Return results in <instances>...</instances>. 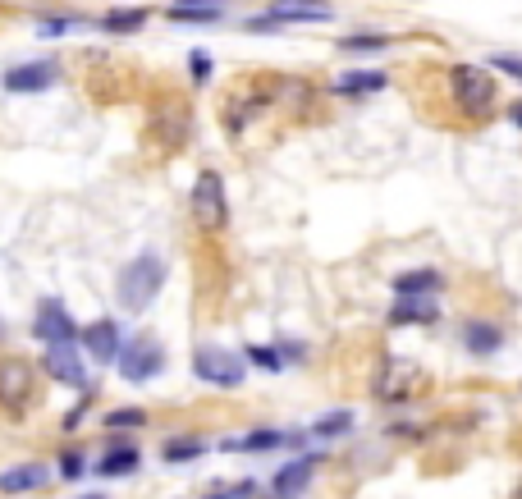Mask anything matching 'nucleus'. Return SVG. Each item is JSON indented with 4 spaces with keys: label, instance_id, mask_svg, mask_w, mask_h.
Here are the masks:
<instances>
[{
    "label": "nucleus",
    "instance_id": "36",
    "mask_svg": "<svg viewBox=\"0 0 522 499\" xmlns=\"http://www.w3.org/2000/svg\"><path fill=\"white\" fill-rule=\"evenodd\" d=\"M0 335H5V326H0Z\"/></svg>",
    "mask_w": 522,
    "mask_h": 499
},
{
    "label": "nucleus",
    "instance_id": "7",
    "mask_svg": "<svg viewBox=\"0 0 522 499\" xmlns=\"http://www.w3.org/2000/svg\"><path fill=\"white\" fill-rule=\"evenodd\" d=\"M33 330H37V339H42L46 348H78V326H74V316L65 312V303H55V298H46V303L37 307Z\"/></svg>",
    "mask_w": 522,
    "mask_h": 499
},
{
    "label": "nucleus",
    "instance_id": "18",
    "mask_svg": "<svg viewBox=\"0 0 522 499\" xmlns=\"http://www.w3.org/2000/svg\"><path fill=\"white\" fill-rule=\"evenodd\" d=\"M440 284H445V275L426 266V271H403L399 280H394V293H399V298H431Z\"/></svg>",
    "mask_w": 522,
    "mask_h": 499
},
{
    "label": "nucleus",
    "instance_id": "9",
    "mask_svg": "<svg viewBox=\"0 0 522 499\" xmlns=\"http://www.w3.org/2000/svg\"><path fill=\"white\" fill-rule=\"evenodd\" d=\"M266 19L271 23H326V19H335V5L330 0H271Z\"/></svg>",
    "mask_w": 522,
    "mask_h": 499
},
{
    "label": "nucleus",
    "instance_id": "27",
    "mask_svg": "<svg viewBox=\"0 0 522 499\" xmlns=\"http://www.w3.org/2000/svg\"><path fill=\"white\" fill-rule=\"evenodd\" d=\"M170 19H174V23H184V19H188V23H216L220 14H216V10H193V5H174Z\"/></svg>",
    "mask_w": 522,
    "mask_h": 499
},
{
    "label": "nucleus",
    "instance_id": "4",
    "mask_svg": "<svg viewBox=\"0 0 522 499\" xmlns=\"http://www.w3.org/2000/svg\"><path fill=\"white\" fill-rule=\"evenodd\" d=\"M193 371L207 385H225V390H239L243 380H248V367H243V358L239 353H229V348H220V344H202L193 353Z\"/></svg>",
    "mask_w": 522,
    "mask_h": 499
},
{
    "label": "nucleus",
    "instance_id": "10",
    "mask_svg": "<svg viewBox=\"0 0 522 499\" xmlns=\"http://www.w3.org/2000/svg\"><path fill=\"white\" fill-rule=\"evenodd\" d=\"M78 344L92 353L97 362H120V326L110 321V316H101V321H92L87 330H78Z\"/></svg>",
    "mask_w": 522,
    "mask_h": 499
},
{
    "label": "nucleus",
    "instance_id": "2",
    "mask_svg": "<svg viewBox=\"0 0 522 499\" xmlns=\"http://www.w3.org/2000/svg\"><path fill=\"white\" fill-rule=\"evenodd\" d=\"M161 284H165V261L156 257V252H138L120 271V303L129 307V312H142V307L161 293Z\"/></svg>",
    "mask_w": 522,
    "mask_h": 499
},
{
    "label": "nucleus",
    "instance_id": "16",
    "mask_svg": "<svg viewBox=\"0 0 522 499\" xmlns=\"http://www.w3.org/2000/svg\"><path fill=\"white\" fill-rule=\"evenodd\" d=\"M435 316H440V307H435L431 298H399V303L390 307L394 326H431Z\"/></svg>",
    "mask_w": 522,
    "mask_h": 499
},
{
    "label": "nucleus",
    "instance_id": "25",
    "mask_svg": "<svg viewBox=\"0 0 522 499\" xmlns=\"http://www.w3.org/2000/svg\"><path fill=\"white\" fill-rule=\"evenodd\" d=\"M74 28H87L83 14H69V19H42V23H37V33H42V37H60V33H74Z\"/></svg>",
    "mask_w": 522,
    "mask_h": 499
},
{
    "label": "nucleus",
    "instance_id": "8",
    "mask_svg": "<svg viewBox=\"0 0 522 499\" xmlns=\"http://www.w3.org/2000/svg\"><path fill=\"white\" fill-rule=\"evenodd\" d=\"M55 78H60V65L46 55V60H28V65L5 69V74H0V87H5V92H46Z\"/></svg>",
    "mask_w": 522,
    "mask_h": 499
},
{
    "label": "nucleus",
    "instance_id": "14",
    "mask_svg": "<svg viewBox=\"0 0 522 499\" xmlns=\"http://www.w3.org/2000/svg\"><path fill=\"white\" fill-rule=\"evenodd\" d=\"M312 472H316V454H307V458H298V463L280 467V472H275V481H271L275 499H294L298 490H307V481H312Z\"/></svg>",
    "mask_w": 522,
    "mask_h": 499
},
{
    "label": "nucleus",
    "instance_id": "6",
    "mask_svg": "<svg viewBox=\"0 0 522 499\" xmlns=\"http://www.w3.org/2000/svg\"><path fill=\"white\" fill-rule=\"evenodd\" d=\"M33 390H37L33 362H23V358H5V362H0V403H5L10 413H23V408L33 403Z\"/></svg>",
    "mask_w": 522,
    "mask_h": 499
},
{
    "label": "nucleus",
    "instance_id": "20",
    "mask_svg": "<svg viewBox=\"0 0 522 499\" xmlns=\"http://www.w3.org/2000/svg\"><path fill=\"white\" fill-rule=\"evenodd\" d=\"M202 454H207V440H202V435H174L161 458L165 463H197Z\"/></svg>",
    "mask_w": 522,
    "mask_h": 499
},
{
    "label": "nucleus",
    "instance_id": "32",
    "mask_svg": "<svg viewBox=\"0 0 522 499\" xmlns=\"http://www.w3.org/2000/svg\"><path fill=\"white\" fill-rule=\"evenodd\" d=\"M188 65H193V83H207V78H211V60L202 51L188 55Z\"/></svg>",
    "mask_w": 522,
    "mask_h": 499
},
{
    "label": "nucleus",
    "instance_id": "21",
    "mask_svg": "<svg viewBox=\"0 0 522 499\" xmlns=\"http://www.w3.org/2000/svg\"><path fill=\"white\" fill-rule=\"evenodd\" d=\"M289 435L284 431H252V435H243V440H234L229 449H252V454H266V449H280Z\"/></svg>",
    "mask_w": 522,
    "mask_h": 499
},
{
    "label": "nucleus",
    "instance_id": "26",
    "mask_svg": "<svg viewBox=\"0 0 522 499\" xmlns=\"http://www.w3.org/2000/svg\"><path fill=\"white\" fill-rule=\"evenodd\" d=\"M385 46H390V37L371 33V37H344V42H339V51H385Z\"/></svg>",
    "mask_w": 522,
    "mask_h": 499
},
{
    "label": "nucleus",
    "instance_id": "22",
    "mask_svg": "<svg viewBox=\"0 0 522 499\" xmlns=\"http://www.w3.org/2000/svg\"><path fill=\"white\" fill-rule=\"evenodd\" d=\"M142 23H147V10H120V14H106L101 28H110V33H138Z\"/></svg>",
    "mask_w": 522,
    "mask_h": 499
},
{
    "label": "nucleus",
    "instance_id": "23",
    "mask_svg": "<svg viewBox=\"0 0 522 499\" xmlns=\"http://www.w3.org/2000/svg\"><path fill=\"white\" fill-rule=\"evenodd\" d=\"M106 426L110 431H138V426H147V417H142V408H115V413H106Z\"/></svg>",
    "mask_w": 522,
    "mask_h": 499
},
{
    "label": "nucleus",
    "instance_id": "28",
    "mask_svg": "<svg viewBox=\"0 0 522 499\" xmlns=\"http://www.w3.org/2000/svg\"><path fill=\"white\" fill-rule=\"evenodd\" d=\"M486 69H500V74H509V78H518L522 83V55H490Z\"/></svg>",
    "mask_w": 522,
    "mask_h": 499
},
{
    "label": "nucleus",
    "instance_id": "1",
    "mask_svg": "<svg viewBox=\"0 0 522 499\" xmlns=\"http://www.w3.org/2000/svg\"><path fill=\"white\" fill-rule=\"evenodd\" d=\"M449 97L468 120H486L495 110V97H500V83L486 65H454L449 69Z\"/></svg>",
    "mask_w": 522,
    "mask_h": 499
},
{
    "label": "nucleus",
    "instance_id": "24",
    "mask_svg": "<svg viewBox=\"0 0 522 499\" xmlns=\"http://www.w3.org/2000/svg\"><path fill=\"white\" fill-rule=\"evenodd\" d=\"M348 426H353V413H344V408H339V413L321 417V422L312 426V435H321V440H330V435H344Z\"/></svg>",
    "mask_w": 522,
    "mask_h": 499
},
{
    "label": "nucleus",
    "instance_id": "31",
    "mask_svg": "<svg viewBox=\"0 0 522 499\" xmlns=\"http://www.w3.org/2000/svg\"><path fill=\"white\" fill-rule=\"evenodd\" d=\"M248 358H252V362H257V367H266V371H280V367H284V362H280V358H275L271 348H248Z\"/></svg>",
    "mask_w": 522,
    "mask_h": 499
},
{
    "label": "nucleus",
    "instance_id": "3",
    "mask_svg": "<svg viewBox=\"0 0 522 499\" xmlns=\"http://www.w3.org/2000/svg\"><path fill=\"white\" fill-rule=\"evenodd\" d=\"M188 216L202 234H220L229 225V202H225V179L216 170H202L197 174L193 193H188Z\"/></svg>",
    "mask_w": 522,
    "mask_h": 499
},
{
    "label": "nucleus",
    "instance_id": "17",
    "mask_svg": "<svg viewBox=\"0 0 522 499\" xmlns=\"http://www.w3.org/2000/svg\"><path fill=\"white\" fill-rule=\"evenodd\" d=\"M390 83L385 74H376V69H358V74H339L335 83V97H371V92H381V87Z\"/></svg>",
    "mask_w": 522,
    "mask_h": 499
},
{
    "label": "nucleus",
    "instance_id": "29",
    "mask_svg": "<svg viewBox=\"0 0 522 499\" xmlns=\"http://www.w3.org/2000/svg\"><path fill=\"white\" fill-rule=\"evenodd\" d=\"M83 472H87V458L69 449V454L60 458V477H65V481H78V477H83Z\"/></svg>",
    "mask_w": 522,
    "mask_h": 499
},
{
    "label": "nucleus",
    "instance_id": "5",
    "mask_svg": "<svg viewBox=\"0 0 522 499\" xmlns=\"http://www.w3.org/2000/svg\"><path fill=\"white\" fill-rule=\"evenodd\" d=\"M161 367H165V348L156 344L152 335H138V339H129V344L120 348V376L133 380V385L161 376Z\"/></svg>",
    "mask_w": 522,
    "mask_h": 499
},
{
    "label": "nucleus",
    "instance_id": "19",
    "mask_svg": "<svg viewBox=\"0 0 522 499\" xmlns=\"http://www.w3.org/2000/svg\"><path fill=\"white\" fill-rule=\"evenodd\" d=\"M97 472H101V477H129V472H138V449L120 440V445H115V449H110V454L97 463Z\"/></svg>",
    "mask_w": 522,
    "mask_h": 499
},
{
    "label": "nucleus",
    "instance_id": "33",
    "mask_svg": "<svg viewBox=\"0 0 522 499\" xmlns=\"http://www.w3.org/2000/svg\"><path fill=\"white\" fill-rule=\"evenodd\" d=\"M174 5H193V10H207V5H220V0H174Z\"/></svg>",
    "mask_w": 522,
    "mask_h": 499
},
{
    "label": "nucleus",
    "instance_id": "35",
    "mask_svg": "<svg viewBox=\"0 0 522 499\" xmlns=\"http://www.w3.org/2000/svg\"><path fill=\"white\" fill-rule=\"evenodd\" d=\"M83 499H106V495H83Z\"/></svg>",
    "mask_w": 522,
    "mask_h": 499
},
{
    "label": "nucleus",
    "instance_id": "11",
    "mask_svg": "<svg viewBox=\"0 0 522 499\" xmlns=\"http://www.w3.org/2000/svg\"><path fill=\"white\" fill-rule=\"evenodd\" d=\"M408 390H417V367L403 358H390L381 371V380H376V399L394 403V399H408Z\"/></svg>",
    "mask_w": 522,
    "mask_h": 499
},
{
    "label": "nucleus",
    "instance_id": "13",
    "mask_svg": "<svg viewBox=\"0 0 522 499\" xmlns=\"http://www.w3.org/2000/svg\"><path fill=\"white\" fill-rule=\"evenodd\" d=\"M46 477H51V472H46L42 463L5 467V472H0V495H28V490H42Z\"/></svg>",
    "mask_w": 522,
    "mask_h": 499
},
{
    "label": "nucleus",
    "instance_id": "34",
    "mask_svg": "<svg viewBox=\"0 0 522 499\" xmlns=\"http://www.w3.org/2000/svg\"><path fill=\"white\" fill-rule=\"evenodd\" d=\"M509 120L518 124V129H522V101H513V106H509Z\"/></svg>",
    "mask_w": 522,
    "mask_h": 499
},
{
    "label": "nucleus",
    "instance_id": "12",
    "mask_svg": "<svg viewBox=\"0 0 522 499\" xmlns=\"http://www.w3.org/2000/svg\"><path fill=\"white\" fill-rule=\"evenodd\" d=\"M42 362L60 385H78V390L87 385V367H83V358H78V348H46Z\"/></svg>",
    "mask_w": 522,
    "mask_h": 499
},
{
    "label": "nucleus",
    "instance_id": "30",
    "mask_svg": "<svg viewBox=\"0 0 522 499\" xmlns=\"http://www.w3.org/2000/svg\"><path fill=\"white\" fill-rule=\"evenodd\" d=\"M257 495V481H234L229 490H211L207 499H252Z\"/></svg>",
    "mask_w": 522,
    "mask_h": 499
},
{
    "label": "nucleus",
    "instance_id": "15",
    "mask_svg": "<svg viewBox=\"0 0 522 499\" xmlns=\"http://www.w3.org/2000/svg\"><path fill=\"white\" fill-rule=\"evenodd\" d=\"M500 344H504V330L495 326V321H468V326H463V348L477 353V358H490Z\"/></svg>",
    "mask_w": 522,
    "mask_h": 499
}]
</instances>
